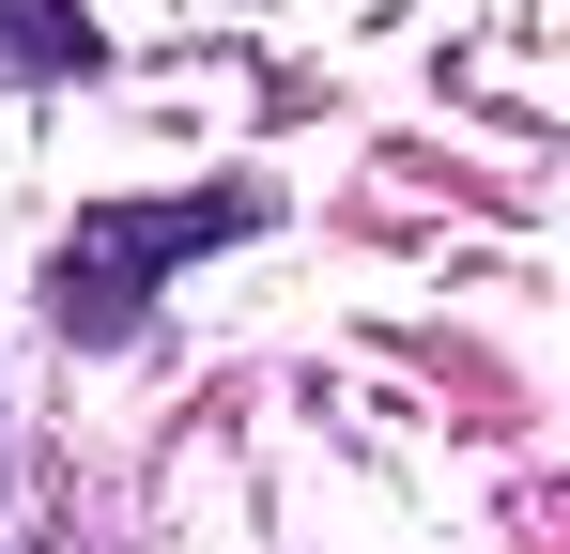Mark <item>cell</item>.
I'll list each match as a JSON object with an SVG mask.
<instances>
[{
    "label": "cell",
    "mask_w": 570,
    "mask_h": 554,
    "mask_svg": "<svg viewBox=\"0 0 570 554\" xmlns=\"http://www.w3.org/2000/svg\"><path fill=\"white\" fill-rule=\"evenodd\" d=\"M94 16L78 0H0V78H94Z\"/></svg>",
    "instance_id": "cell-2"
},
{
    "label": "cell",
    "mask_w": 570,
    "mask_h": 554,
    "mask_svg": "<svg viewBox=\"0 0 570 554\" xmlns=\"http://www.w3.org/2000/svg\"><path fill=\"white\" fill-rule=\"evenodd\" d=\"M247 216H263L247 185H216V200H94V216L47 247V308H62L78 339H124V324L155 308V277L200 263V247H232Z\"/></svg>",
    "instance_id": "cell-1"
}]
</instances>
